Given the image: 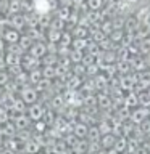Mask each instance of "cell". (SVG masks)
<instances>
[{"instance_id":"cell-1","label":"cell","mask_w":150,"mask_h":154,"mask_svg":"<svg viewBox=\"0 0 150 154\" xmlns=\"http://www.w3.org/2000/svg\"><path fill=\"white\" fill-rule=\"evenodd\" d=\"M39 64H41V60H37V58L31 56L29 53H28V55H23V56H21V67H23V71L31 72V71H34V69H39Z\"/></svg>"},{"instance_id":"cell-2","label":"cell","mask_w":150,"mask_h":154,"mask_svg":"<svg viewBox=\"0 0 150 154\" xmlns=\"http://www.w3.org/2000/svg\"><path fill=\"white\" fill-rule=\"evenodd\" d=\"M29 55L34 56V58H37V60H42V58L47 55V45H45V43H42V42L32 43L31 48H29Z\"/></svg>"},{"instance_id":"cell-3","label":"cell","mask_w":150,"mask_h":154,"mask_svg":"<svg viewBox=\"0 0 150 154\" xmlns=\"http://www.w3.org/2000/svg\"><path fill=\"white\" fill-rule=\"evenodd\" d=\"M21 100L24 103H36L37 100V90L34 87H26L24 85L21 88Z\"/></svg>"},{"instance_id":"cell-4","label":"cell","mask_w":150,"mask_h":154,"mask_svg":"<svg viewBox=\"0 0 150 154\" xmlns=\"http://www.w3.org/2000/svg\"><path fill=\"white\" fill-rule=\"evenodd\" d=\"M10 26L11 29H16V31H21V29L26 26V19H24V14H11L10 16Z\"/></svg>"},{"instance_id":"cell-5","label":"cell","mask_w":150,"mask_h":154,"mask_svg":"<svg viewBox=\"0 0 150 154\" xmlns=\"http://www.w3.org/2000/svg\"><path fill=\"white\" fill-rule=\"evenodd\" d=\"M19 37L21 35H19V31H16V29H5L2 32V38L7 40L8 43H18Z\"/></svg>"},{"instance_id":"cell-6","label":"cell","mask_w":150,"mask_h":154,"mask_svg":"<svg viewBox=\"0 0 150 154\" xmlns=\"http://www.w3.org/2000/svg\"><path fill=\"white\" fill-rule=\"evenodd\" d=\"M5 64H7L8 67L19 66V64H21V56L13 55V53H7V55H5Z\"/></svg>"},{"instance_id":"cell-7","label":"cell","mask_w":150,"mask_h":154,"mask_svg":"<svg viewBox=\"0 0 150 154\" xmlns=\"http://www.w3.org/2000/svg\"><path fill=\"white\" fill-rule=\"evenodd\" d=\"M7 13H10V14L21 13V0H8V10H7Z\"/></svg>"},{"instance_id":"cell-8","label":"cell","mask_w":150,"mask_h":154,"mask_svg":"<svg viewBox=\"0 0 150 154\" xmlns=\"http://www.w3.org/2000/svg\"><path fill=\"white\" fill-rule=\"evenodd\" d=\"M41 79H42V71L41 69H34V71H31L28 74V82L32 84V85H36Z\"/></svg>"},{"instance_id":"cell-9","label":"cell","mask_w":150,"mask_h":154,"mask_svg":"<svg viewBox=\"0 0 150 154\" xmlns=\"http://www.w3.org/2000/svg\"><path fill=\"white\" fill-rule=\"evenodd\" d=\"M42 114H44V109H42V106H39V104H32L31 109H29V116H31L32 119H41Z\"/></svg>"},{"instance_id":"cell-10","label":"cell","mask_w":150,"mask_h":154,"mask_svg":"<svg viewBox=\"0 0 150 154\" xmlns=\"http://www.w3.org/2000/svg\"><path fill=\"white\" fill-rule=\"evenodd\" d=\"M32 38L29 37V35H23V37H19V40H18V45L23 48V50H29L31 48V45H32Z\"/></svg>"},{"instance_id":"cell-11","label":"cell","mask_w":150,"mask_h":154,"mask_svg":"<svg viewBox=\"0 0 150 154\" xmlns=\"http://www.w3.org/2000/svg\"><path fill=\"white\" fill-rule=\"evenodd\" d=\"M7 53H13V55L23 56L24 55V50L18 45V43H10V45L7 47Z\"/></svg>"},{"instance_id":"cell-12","label":"cell","mask_w":150,"mask_h":154,"mask_svg":"<svg viewBox=\"0 0 150 154\" xmlns=\"http://www.w3.org/2000/svg\"><path fill=\"white\" fill-rule=\"evenodd\" d=\"M48 87H50V79H45V77H42V79L36 84V90H39V91H45V90H50Z\"/></svg>"},{"instance_id":"cell-13","label":"cell","mask_w":150,"mask_h":154,"mask_svg":"<svg viewBox=\"0 0 150 154\" xmlns=\"http://www.w3.org/2000/svg\"><path fill=\"white\" fill-rule=\"evenodd\" d=\"M11 108H13V111H18V112H23V111L26 109V103H24L23 100H13V103H11Z\"/></svg>"},{"instance_id":"cell-14","label":"cell","mask_w":150,"mask_h":154,"mask_svg":"<svg viewBox=\"0 0 150 154\" xmlns=\"http://www.w3.org/2000/svg\"><path fill=\"white\" fill-rule=\"evenodd\" d=\"M26 35H29V37L32 38V40H39V38H42V37H44L42 34L39 32V29H37V27H29V31H28Z\"/></svg>"},{"instance_id":"cell-15","label":"cell","mask_w":150,"mask_h":154,"mask_svg":"<svg viewBox=\"0 0 150 154\" xmlns=\"http://www.w3.org/2000/svg\"><path fill=\"white\" fill-rule=\"evenodd\" d=\"M55 67L52 66H45V69L42 71V77H45V79H52V77H55Z\"/></svg>"},{"instance_id":"cell-16","label":"cell","mask_w":150,"mask_h":154,"mask_svg":"<svg viewBox=\"0 0 150 154\" xmlns=\"http://www.w3.org/2000/svg\"><path fill=\"white\" fill-rule=\"evenodd\" d=\"M70 56H71V61L73 63H77V61H82V53H81V50H73L71 53H70Z\"/></svg>"},{"instance_id":"cell-17","label":"cell","mask_w":150,"mask_h":154,"mask_svg":"<svg viewBox=\"0 0 150 154\" xmlns=\"http://www.w3.org/2000/svg\"><path fill=\"white\" fill-rule=\"evenodd\" d=\"M10 82V74L5 71H0V87H5Z\"/></svg>"},{"instance_id":"cell-18","label":"cell","mask_w":150,"mask_h":154,"mask_svg":"<svg viewBox=\"0 0 150 154\" xmlns=\"http://www.w3.org/2000/svg\"><path fill=\"white\" fill-rule=\"evenodd\" d=\"M137 19L135 18H131V19H128L126 21V27H128V31H134V29H137Z\"/></svg>"},{"instance_id":"cell-19","label":"cell","mask_w":150,"mask_h":154,"mask_svg":"<svg viewBox=\"0 0 150 154\" xmlns=\"http://www.w3.org/2000/svg\"><path fill=\"white\" fill-rule=\"evenodd\" d=\"M60 35H61V34L58 32V31H55V29H52L50 34H48V40L55 43V42H58V37H60Z\"/></svg>"},{"instance_id":"cell-20","label":"cell","mask_w":150,"mask_h":154,"mask_svg":"<svg viewBox=\"0 0 150 154\" xmlns=\"http://www.w3.org/2000/svg\"><path fill=\"white\" fill-rule=\"evenodd\" d=\"M140 51L150 53V38H145V40L142 42V45H140Z\"/></svg>"},{"instance_id":"cell-21","label":"cell","mask_w":150,"mask_h":154,"mask_svg":"<svg viewBox=\"0 0 150 154\" xmlns=\"http://www.w3.org/2000/svg\"><path fill=\"white\" fill-rule=\"evenodd\" d=\"M73 45H74V48H76V50H81V48L86 45V40H84V38H74V42H73Z\"/></svg>"},{"instance_id":"cell-22","label":"cell","mask_w":150,"mask_h":154,"mask_svg":"<svg viewBox=\"0 0 150 154\" xmlns=\"http://www.w3.org/2000/svg\"><path fill=\"white\" fill-rule=\"evenodd\" d=\"M74 34H76V38H84L87 35V31H86V29H82V27H77Z\"/></svg>"},{"instance_id":"cell-23","label":"cell","mask_w":150,"mask_h":154,"mask_svg":"<svg viewBox=\"0 0 150 154\" xmlns=\"http://www.w3.org/2000/svg\"><path fill=\"white\" fill-rule=\"evenodd\" d=\"M87 50H89V55H92V56L97 55V51H99V48H97V43H95V42H92L90 45L87 47Z\"/></svg>"},{"instance_id":"cell-24","label":"cell","mask_w":150,"mask_h":154,"mask_svg":"<svg viewBox=\"0 0 150 154\" xmlns=\"http://www.w3.org/2000/svg\"><path fill=\"white\" fill-rule=\"evenodd\" d=\"M111 40H113V42H119L121 40V37H123V32H121V31H118V32H111Z\"/></svg>"},{"instance_id":"cell-25","label":"cell","mask_w":150,"mask_h":154,"mask_svg":"<svg viewBox=\"0 0 150 154\" xmlns=\"http://www.w3.org/2000/svg\"><path fill=\"white\" fill-rule=\"evenodd\" d=\"M121 85H123L124 88H131V87H132V80H129L128 77H123V79H121Z\"/></svg>"},{"instance_id":"cell-26","label":"cell","mask_w":150,"mask_h":154,"mask_svg":"<svg viewBox=\"0 0 150 154\" xmlns=\"http://www.w3.org/2000/svg\"><path fill=\"white\" fill-rule=\"evenodd\" d=\"M15 122H16L18 127H23V125H28V119L26 117H16V119H15Z\"/></svg>"},{"instance_id":"cell-27","label":"cell","mask_w":150,"mask_h":154,"mask_svg":"<svg viewBox=\"0 0 150 154\" xmlns=\"http://www.w3.org/2000/svg\"><path fill=\"white\" fill-rule=\"evenodd\" d=\"M129 63H126V61H123V63H119V66H118V69L121 71V72H126V71H129L131 69V66H128Z\"/></svg>"},{"instance_id":"cell-28","label":"cell","mask_w":150,"mask_h":154,"mask_svg":"<svg viewBox=\"0 0 150 154\" xmlns=\"http://www.w3.org/2000/svg\"><path fill=\"white\" fill-rule=\"evenodd\" d=\"M142 23H144V26L150 27V11L144 14V18H142Z\"/></svg>"},{"instance_id":"cell-29","label":"cell","mask_w":150,"mask_h":154,"mask_svg":"<svg viewBox=\"0 0 150 154\" xmlns=\"http://www.w3.org/2000/svg\"><path fill=\"white\" fill-rule=\"evenodd\" d=\"M102 5V0H89V7H92V8H99Z\"/></svg>"},{"instance_id":"cell-30","label":"cell","mask_w":150,"mask_h":154,"mask_svg":"<svg viewBox=\"0 0 150 154\" xmlns=\"http://www.w3.org/2000/svg\"><path fill=\"white\" fill-rule=\"evenodd\" d=\"M61 104V96H55V98H53V106H60Z\"/></svg>"},{"instance_id":"cell-31","label":"cell","mask_w":150,"mask_h":154,"mask_svg":"<svg viewBox=\"0 0 150 154\" xmlns=\"http://www.w3.org/2000/svg\"><path fill=\"white\" fill-rule=\"evenodd\" d=\"M36 149H37V146H36V144H34L32 141H29V143H28V151H31V152H32V151H36Z\"/></svg>"},{"instance_id":"cell-32","label":"cell","mask_w":150,"mask_h":154,"mask_svg":"<svg viewBox=\"0 0 150 154\" xmlns=\"http://www.w3.org/2000/svg\"><path fill=\"white\" fill-rule=\"evenodd\" d=\"M76 128H79V130H76V133H79V135H84L86 133V130H84L82 125H79V127H76Z\"/></svg>"},{"instance_id":"cell-33","label":"cell","mask_w":150,"mask_h":154,"mask_svg":"<svg viewBox=\"0 0 150 154\" xmlns=\"http://www.w3.org/2000/svg\"><path fill=\"white\" fill-rule=\"evenodd\" d=\"M5 50V42H3V38H2V35H0V53H2Z\"/></svg>"},{"instance_id":"cell-34","label":"cell","mask_w":150,"mask_h":154,"mask_svg":"<svg viewBox=\"0 0 150 154\" xmlns=\"http://www.w3.org/2000/svg\"><path fill=\"white\" fill-rule=\"evenodd\" d=\"M0 111H2V108H0Z\"/></svg>"},{"instance_id":"cell-35","label":"cell","mask_w":150,"mask_h":154,"mask_svg":"<svg viewBox=\"0 0 150 154\" xmlns=\"http://www.w3.org/2000/svg\"><path fill=\"white\" fill-rule=\"evenodd\" d=\"M0 13H2V11H0Z\"/></svg>"}]
</instances>
